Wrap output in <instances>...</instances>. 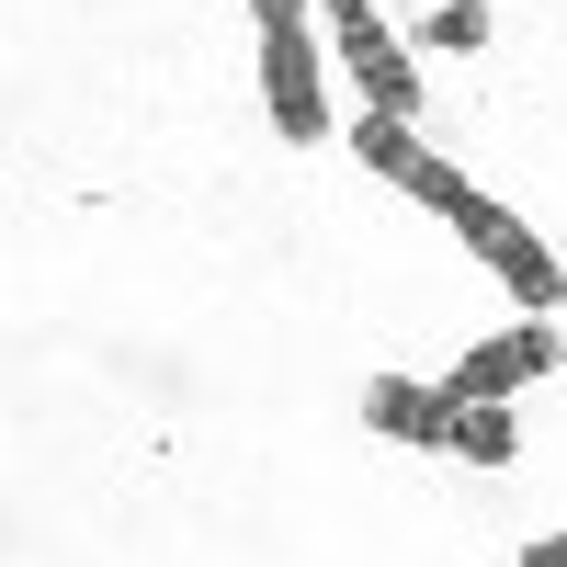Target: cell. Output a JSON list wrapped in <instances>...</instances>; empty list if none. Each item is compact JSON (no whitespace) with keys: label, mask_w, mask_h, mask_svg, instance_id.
I'll use <instances>...</instances> for the list:
<instances>
[{"label":"cell","mask_w":567,"mask_h":567,"mask_svg":"<svg viewBox=\"0 0 567 567\" xmlns=\"http://www.w3.org/2000/svg\"><path fill=\"white\" fill-rule=\"evenodd\" d=\"M443 227H454V239H465V250H477V261L511 284V296H523V318H556V307H567V261H556V250H545L511 205H488L477 182L454 194V216H443Z\"/></svg>","instance_id":"2"},{"label":"cell","mask_w":567,"mask_h":567,"mask_svg":"<svg viewBox=\"0 0 567 567\" xmlns=\"http://www.w3.org/2000/svg\"><path fill=\"white\" fill-rule=\"evenodd\" d=\"M363 420H374L386 443H409V454H443V443H454V398H443V386H409V374H374V386H363Z\"/></svg>","instance_id":"6"},{"label":"cell","mask_w":567,"mask_h":567,"mask_svg":"<svg viewBox=\"0 0 567 567\" xmlns=\"http://www.w3.org/2000/svg\"><path fill=\"white\" fill-rule=\"evenodd\" d=\"M250 12H261V103L296 148H318L329 136V58L307 34V0H250Z\"/></svg>","instance_id":"1"},{"label":"cell","mask_w":567,"mask_h":567,"mask_svg":"<svg viewBox=\"0 0 567 567\" xmlns=\"http://www.w3.org/2000/svg\"><path fill=\"white\" fill-rule=\"evenodd\" d=\"M556 363H567V329L556 318H523V329H488V341L443 374V398L454 409H488V398H523L534 374H556Z\"/></svg>","instance_id":"4"},{"label":"cell","mask_w":567,"mask_h":567,"mask_svg":"<svg viewBox=\"0 0 567 567\" xmlns=\"http://www.w3.org/2000/svg\"><path fill=\"white\" fill-rule=\"evenodd\" d=\"M329 12V45H341V69H352V91L374 114H420V58L398 45V23H386V0H318Z\"/></svg>","instance_id":"3"},{"label":"cell","mask_w":567,"mask_h":567,"mask_svg":"<svg viewBox=\"0 0 567 567\" xmlns=\"http://www.w3.org/2000/svg\"><path fill=\"white\" fill-rule=\"evenodd\" d=\"M443 454H465V465H511V454H523V432H511V398L454 409V443H443Z\"/></svg>","instance_id":"7"},{"label":"cell","mask_w":567,"mask_h":567,"mask_svg":"<svg viewBox=\"0 0 567 567\" xmlns=\"http://www.w3.org/2000/svg\"><path fill=\"white\" fill-rule=\"evenodd\" d=\"M477 34H488V23L465 12V0H443V12H432V45H477Z\"/></svg>","instance_id":"8"},{"label":"cell","mask_w":567,"mask_h":567,"mask_svg":"<svg viewBox=\"0 0 567 567\" xmlns=\"http://www.w3.org/2000/svg\"><path fill=\"white\" fill-rule=\"evenodd\" d=\"M398 12H420V0H398Z\"/></svg>","instance_id":"10"},{"label":"cell","mask_w":567,"mask_h":567,"mask_svg":"<svg viewBox=\"0 0 567 567\" xmlns=\"http://www.w3.org/2000/svg\"><path fill=\"white\" fill-rule=\"evenodd\" d=\"M523 567H567V534H534V545H523Z\"/></svg>","instance_id":"9"},{"label":"cell","mask_w":567,"mask_h":567,"mask_svg":"<svg viewBox=\"0 0 567 567\" xmlns=\"http://www.w3.org/2000/svg\"><path fill=\"white\" fill-rule=\"evenodd\" d=\"M352 148H363V171H374V182H398L409 205H432V216H454V194H465V171L420 148V136H409V114H363V125H352Z\"/></svg>","instance_id":"5"}]
</instances>
